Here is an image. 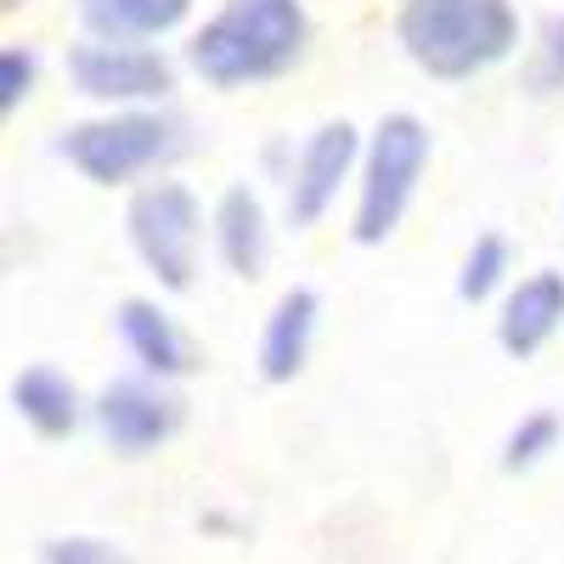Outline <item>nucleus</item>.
Masks as SVG:
<instances>
[{"label": "nucleus", "instance_id": "1", "mask_svg": "<svg viewBox=\"0 0 564 564\" xmlns=\"http://www.w3.org/2000/svg\"><path fill=\"white\" fill-rule=\"evenodd\" d=\"M311 45V12L305 0H220L215 18L193 34L186 57L198 79L215 90H243L282 79Z\"/></svg>", "mask_w": 564, "mask_h": 564}, {"label": "nucleus", "instance_id": "8", "mask_svg": "<svg viewBox=\"0 0 564 564\" xmlns=\"http://www.w3.org/2000/svg\"><path fill=\"white\" fill-rule=\"evenodd\" d=\"M361 170V141H356V124L350 119H327L311 130V141L300 148L294 170H289V226H316L327 209L339 204L345 181Z\"/></svg>", "mask_w": 564, "mask_h": 564}, {"label": "nucleus", "instance_id": "18", "mask_svg": "<svg viewBox=\"0 0 564 564\" xmlns=\"http://www.w3.org/2000/svg\"><path fill=\"white\" fill-rule=\"evenodd\" d=\"M34 74H40V63H34L29 45H7V52H0V113H18L29 102Z\"/></svg>", "mask_w": 564, "mask_h": 564}, {"label": "nucleus", "instance_id": "14", "mask_svg": "<svg viewBox=\"0 0 564 564\" xmlns=\"http://www.w3.org/2000/svg\"><path fill=\"white\" fill-rule=\"evenodd\" d=\"M193 0H79V23L90 40H164L186 23Z\"/></svg>", "mask_w": 564, "mask_h": 564}, {"label": "nucleus", "instance_id": "15", "mask_svg": "<svg viewBox=\"0 0 564 564\" xmlns=\"http://www.w3.org/2000/svg\"><path fill=\"white\" fill-rule=\"evenodd\" d=\"M508 238H497V231H486V238H475V249L463 254V271H457V300L463 305H486L502 282H508Z\"/></svg>", "mask_w": 564, "mask_h": 564}, {"label": "nucleus", "instance_id": "10", "mask_svg": "<svg viewBox=\"0 0 564 564\" xmlns=\"http://www.w3.org/2000/svg\"><path fill=\"white\" fill-rule=\"evenodd\" d=\"M113 322H119L124 350L141 361V372H153V379H164V384L186 379V372H198V345H193V334H186V327H181L159 300H124Z\"/></svg>", "mask_w": 564, "mask_h": 564}, {"label": "nucleus", "instance_id": "17", "mask_svg": "<svg viewBox=\"0 0 564 564\" xmlns=\"http://www.w3.org/2000/svg\"><path fill=\"white\" fill-rule=\"evenodd\" d=\"M40 558H45V564H135V558H130L119 542H108V536H52Z\"/></svg>", "mask_w": 564, "mask_h": 564}, {"label": "nucleus", "instance_id": "4", "mask_svg": "<svg viewBox=\"0 0 564 564\" xmlns=\"http://www.w3.org/2000/svg\"><path fill=\"white\" fill-rule=\"evenodd\" d=\"M57 153L90 186H130L181 153V124L159 108H108L102 119L68 124Z\"/></svg>", "mask_w": 564, "mask_h": 564}, {"label": "nucleus", "instance_id": "5", "mask_svg": "<svg viewBox=\"0 0 564 564\" xmlns=\"http://www.w3.org/2000/svg\"><path fill=\"white\" fill-rule=\"evenodd\" d=\"M124 238L164 294H186L198 282V265H204V204H198V193L186 181L135 186V198L124 209Z\"/></svg>", "mask_w": 564, "mask_h": 564}, {"label": "nucleus", "instance_id": "16", "mask_svg": "<svg viewBox=\"0 0 564 564\" xmlns=\"http://www.w3.org/2000/svg\"><path fill=\"white\" fill-rule=\"evenodd\" d=\"M558 441H564L558 412H525L508 430V441H502V468L508 475H525V468L547 463V452H558Z\"/></svg>", "mask_w": 564, "mask_h": 564}, {"label": "nucleus", "instance_id": "19", "mask_svg": "<svg viewBox=\"0 0 564 564\" xmlns=\"http://www.w3.org/2000/svg\"><path fill=\"white\" fill-rule=\"evenodd\" d=\"M542 90H564V12L547 23L542 45H536V74H531Z\"/></svg>", "mask_w": 564, "mask_h": 564}, {"label": "nucleus", "instance_id": "2", "mask_svg": "<svg viewBox=\"0 0 564 564\" xmlns=\"http://www.w3.org/2000/svg\"><path fill=\"white\" fill-rule=\"evenodd\" d=\"M395 40L430 79L457 85L513 57L520 18L508 0H401Z\"/></svg>", "mask_w": 564, "mask_h": 564}, {"label": "nucleus", "instance_id": "13", "mask_svg": "<svg viewBox=\"0 0 564 564\" xmlns=\"http://www.w3.org/2000/svg\"><path fill=\"white\" fill-rule=\"evenodd\" d=\"M12 412L29 423L40 441H68L79 430V417H85V401H79L68 372L40 361V367H23L12 379Z\"/></svg>", "mask_w": 564, "mask_h": 564}, {"label": "nucleus", "instance_id": "6", "mask_svg": "<svg viewBox=\"0 0 564 564\" xmlns=\"http://www.w3.org/2000/svg\"><path fill=\"white\" fill-rule=\"evenodd\" d=\"M68 79L85 102L102 108H148L175 90V68L135 40H85L68 52Z\"/></svg>", "mask_w": 564, "mask_h": 564}, {"label": "nucleus", "instance_id": "3", "mask_svg": "<svg viewBox=\"0 0 564 564\" xmlns=\"http://www.w3.org/2000/svg\"><path fill=\"white\" fill-rule=\"evenodd\" d=\"M430 124L412 119V113H384L379 130L367 135L361 148V170H356V243H390L395 226L406 220L412 198H417V181L430 170Z\"/></svg>", "mask_w": 564, "mask_h": 564}, {"label": "nucleus", "instance_id": "7", "mask_svg": "<svg viewBox=\"0 0 564 564\" xmlns=\"http://www.w3.org/2000/svg\"><path fill=\"white\" fill-rule=\"evenodd\" d=\"M97 430L102 441L119 452V457H148L159 452L175 430H181V395L153 379V372H135V379H113L102 395H97Z\"/></svg>", "mask_w": 564, "mask_h": 564}, {"label": "nucleus", "instance_id": "11", "mask_svg": "<svg viewBox=\"0 0 564 564\" xmlns=\"http://www.w3.org/2000/svg\"><path fill=\"white\" fill-rule=\"evenodd\" d=\"M316 316H322V300L316 289H289L265 327H260V379L265 384H294L305 361H311V345H316Z\"/></svg>", "mask_w": 564, "mask_h": 564}, {"label": "nucleus", "instance_id": "12", "mask_svg": "<svg viewBox=\"0 0 564 564\" xmlns=\"http://www.w3.org/2000/svg\"><path fill=\"white\" fill-rule=\"evenodd\" d=\"M209 226H215V249H220L226 271L254 282L265 271V260H271V215H265L260 193H254V186H243V181L226 186L215 215H209Z\"/></svg>", "mask_w": 564, "mask_h": 564}, {"label": "nucleus", "instance_id": "9", "mask_svg": "<svg viewBox=\"0 0 564 564\" xmlns=\"http://www.w3.org/2000/svg\"><path fill=\"white\" fill-rule=\"evenodd\" d=\"M564 327V271H531L520 276L513 289L502 294L497 311V345L513 361H531L542 356Z\"/></svg>", "mask_w": 564, "mask_h": 564}]
</instances>
